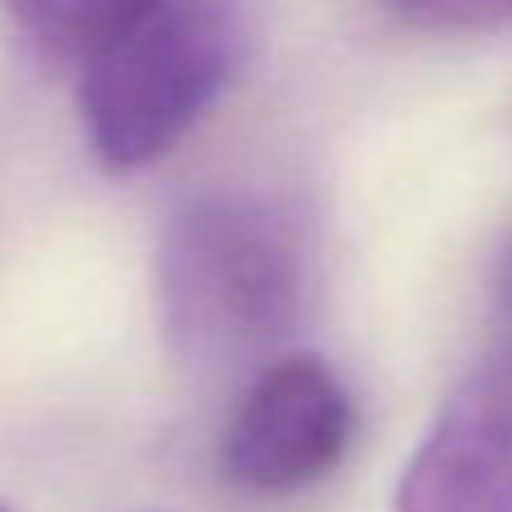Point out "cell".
<instances>
[{
    "mask_svg": "<svg viewBox=\"0 0 512 512\" xmlns=\"http://www.w3.org/2000/svg\"><path fill=\"white\" fill-rule=\"evenodd\" d=\"M310 297V243L270 194L198 189L158 239V315L185 360L225 364L292 333Z\"/></svg>",
    "mask_w": 512,
    "mask_h": 512,
    "instance_id": "6da1fadb",
    "label": "cell"
},
{
    "mask_svg": "<svg viewBox=\"0 0 512 512\" xmlns=\"http://www.w3.org/2000/svg\"><path fill=\"white\" fill-rule=\"evenodd\" d=\"M162 0H5L14 23L59 50H99Z\"/></svg>",
    "mask_w": 512,
    "mask_h": 512,
    "instance_id": "5b68a950",
    "label": "cell"
},
{
    "mask_svg": "<svg viewBox=\"0 0 512 512\" xmlns=\"http://www.w3.org/2000/svg\"><path fill=\"white\" fill-rule=\"evenodd\" d=\"M355 400L333 364L288 355L256 373L221 436V472L248 495H297L342 468Z\"/></svg>",
    "mask_w": 512,
    "mask_h": 512,
    "instance_id": "3957f363",
    "label": "cell"
},
{
    "mask_svg": "<svg viewBox=\"0 0 512 512\" xmlns=\"http://www.w3.org/2000/svg\"><path fill=\"white\" fill-rule=\"evenodd\" d=\"M0 512H9V508H5V504H0Z\"/></svg>",
    "mask_w": 512,
    "mask_h": 512,
    "instance_id": "ba28073f",
    "label": "cell"
},
{
    "mask_svg": "<svg viewBox=\"0 0 512 512\" xmlns=\"http://www.w3.org/2000/svg\"><path fill=\"white\" fill-rule=\"evenodd\" d=\"M495 306L499 319H504V337H512V234L495 256Z\"/></svg>",
    "mask_w": 512,
    "mask_h": 512,
    "instance_id": "52a82bcc",
    "label": "cell"
},
{
    "mask_svg": "<svg viewBox=\"0 0 512 512\" xmlns=\"http://www.w3.org/2000/svg\"><path fill=\"white\" fill-rule=\"evenodd\" d=\"M243 50L239 0H162L90 50L77 104L95 162L117 176L162 162L221 104Z\"/></svg>",
    "mask_w": 512,
    "mask_h": 512,
    "instance_id": "7a4b0ae2",
    "label": "cell"
},
{
    "mask_svg": "<svg viewBox=\"0 0 512 512\" xmlns=\"http://www.w3.org/2000/svg\"><path fill=\"white\" fill-rule=\"evenodd\" d=\"M396 512H512V337L427 427L396 486Z\"/></svg>",
    "mask_w": 512,
    "mask_h": 512,
    "instance_id": "277c9868",
    "label": "cell"
},
{
    "mask_svg": "<svg viewBox=\"0 0 512 512\" xmlns=\"http://www.w3.org/2000/svg\"><path fill=\"white\" fill-rule=\"evenodd\" d=\"M414 32H495L512 23V0H382Z\"/></svg>",
    "mask_w": 512,
    "mask_h": 512,
    "instance_id": "8992f818",
    "label": "cell"
}]
</instances>
